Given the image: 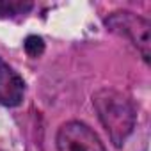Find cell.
<instances>
[{"instance_id":"8992f818","label":"cell","mask_w":151,"mask_h":151,"mask_svg":"<svg viewBox=\"0 0 151 151\" xmlns=\"http://www.w3.org/2000/svg\"><path fill=\"white\" fill-rule=\"evenodd\" d=\"M23 48H25V52H27L29 57L36 59V57H41L43 55V52H45V41H43L41 36H34L32 34V36H27L25 37Z\"/></svg>"},{"instance_id":"5b68a950","label":"cell","mask_w":151,"mask_h":151,"mask_svg":"<svg viewBox=\"0 0 151 151\" xmlns=\"http://www.w3.org/2000/svg\"><path fill=\"white\" fill-rule=\"evenodd\" d=\"M32 7V2H23V0H0V18L25 16L30 13Z\"/></svg>"},{"instance_id":"6da1fadb","label":"cell","mask_w":151,"mask_h":151,"mask_svg":"<svg viewBox=\"0 0 151 151\" xmlns=\"http://www.w3.org/2000/svg\"><path fill=\"white\" fill-rule=\"evenodd\" d=\"M93 105L112 144L123 147L137 123V110L132 100L116 89L103 87L93 94Z\"/></svg>"},{"instance_id":"3957f363","label":"cell","mask_w":151,"mask_h":151,"mask_svg":"<svg viewBox=\"0 0 151 151\" xmlns=\"http://www.w3.org/2000/svg\"><path fill=\"white\" fill-rule=\"evenodd\" d=\"M57 151H107V147L86 123L69 121L57 132Z\"/></svg>"},{"instance_id":"277c9868","label":"cell","mask_w":151,"mask_h":151,"mask_svg":"<svg viewBox=\"0 0 151 151\" xmlns=\"http://www.w3.org/2000/svg\"><path fill=\"white\" fill-rule=\"evenodd\" d=\"M25 82L20 75L0 59V105L18 107L25 98Z\"/></svg>"},{"instance_id":"7a4b0ae2","label":"cell","mask_w":151,"mask_h":151,"mask_svg":"<svg viewBox=\"0 0 151 151\" xmlns=\"http://www.w3.org/2000/svg\"><path fill=\"white\" fill-rule=\"evenodd\" d=\"M105 27L128 39L149 64L151 60V23L149 20L132 13V11H116L105 18Z\"/></svg>"}]
</instances>
